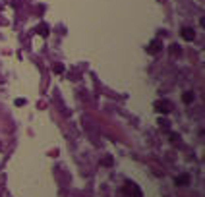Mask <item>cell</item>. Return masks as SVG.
<instances>
[{"mask_svg": "<svg viewBox=\"0 0 205 197\" xmlns=\"http://www.w3.org/2000/svg\"><path fill=\"white\" fill-rule=\"evenodd\" d=\"M188 180H190V176H180V178H178V184H188Z\"/></svg>", "mask_w": 205, "mask_h": 197, "instance_id": "277c9868", "label": "cell"}, {"mask_svg": "<svg viewBox=\"0 0 205 197\" xmlns=\"http://www.w3.org/2000/svg\"><path fill=\"white\" fill-rule=\"evenodd\" d=\"M184 101H186V102H192V101H194V95H192V93H186V95H184Z\"/></svg>", "mask_w": 205, "mask_h": 197, "instance_id": "5b68a950", "label": "cell"}, {"mask_svg": "<svg viewBox=\"0 0 205 197\" xmlns=\"http://www.w3.org/2000/svg\"><path fill=\"white\" fill-rule=\"evenodd\" d=\"M170 50H172V52H174V54H180V47H176V44H174V47H172V48H170Z\"/></svg>", "mask_w": 205, "mask_h": 197, "instance_id": "8992f818", "label": "cell"}, {"mask_svg": "<svg viewBox=\"0 0 205 197\" xmlns=\"http://www.w3.org/2000/svg\"><path fill=\"white\" fill-rule=\"evenodd\" d=\"M155 110H157V112H170V110H172L170 101H157V104H155Z\"/></svg>", "mask_w": 205, "mask_h": 197, "instance_id": "6da1fadb", "label": "cell"}, {"mask_svg": "<svg viewBox=\"0 0 205 197\" xmlns=\"http://www.w3.org/2000/svg\"><path fill=\"white\" fill-rule=\"evenodd\" d=\"M163 50V43L161 41H153V44L149 47V52H161Z\"/></svg>", "mask_w": 205, "mask_h": 197, "instance_id": "3957f363", "label": "cell"}, {"mask_svg": "<svg viewBox=\"0 0 205 197\" xmlns=\"http://www.w3.org/2000/svg\"><path fill=\"white\" fill-rule=\"evenodd\" d=\"M182 37L186 41H194L195 39V33H194V29H182Z\"/></svg>", "mask_w": 205, "mask_h": 197, "instance_id": "7a4b0ae2", "label": "cell"}]
</instances>
